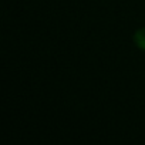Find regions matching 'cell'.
I'll return each mask as SVG.
<instances>
[{
  "mask_svg": "<svg viewBox=\"0 0 145 145\" xmlns=\"http://www.w3.org/2000/svg\"><path fill=\"white\" fill-rule=\"evenodd\" d=\"M134 43L138 48L144 50L145 51V27L144 29H139L134 33Z\"/></svg>",
  "mask_w": 145,
  "mask_h": 145,
  "instance_id": "cell-1",
  "label": "cell"
}]
</instances>
